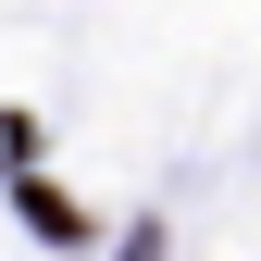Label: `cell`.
I'll list each match as a JSON object with an SVG mask.
<instances>
[{
    "mask_svg": "<svg viewBox=\"0 0 261 261\" xmlns=\"http://www.w3.org/2000/svg\"><path fill=\"white\" fill-rule=\"evenodd\" d=\"M13 199H25V224H38L50 249H75V237H87V212L62 199V187H38V174H25V162H13Z\"/></svg>",
    "mask_w": 261,
    "mask_h": 261,
    "instance_id": "obj_1",
    "label": "cell"
}]
</instances>
